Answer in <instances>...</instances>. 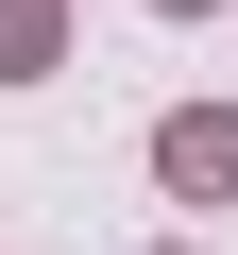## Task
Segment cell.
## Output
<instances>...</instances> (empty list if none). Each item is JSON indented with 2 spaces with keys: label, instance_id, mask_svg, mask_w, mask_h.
I'll use <instances>...</instances> for the list:
<instances>
[{
  "label": "cell",
  "instance_id": "cell-1",
  "mask_svg": "<svg viewBox=\"0 0 238 255\" xmlns=\"http://www.w3.org/2000/svg\"><path fill=\"white\" fill-rule=\"evenodd\" d=\"M170 187H238V119H170Z\"/></svg>",
  "mask_w": 238,
  "mask_h": 255
}]
</instances>
